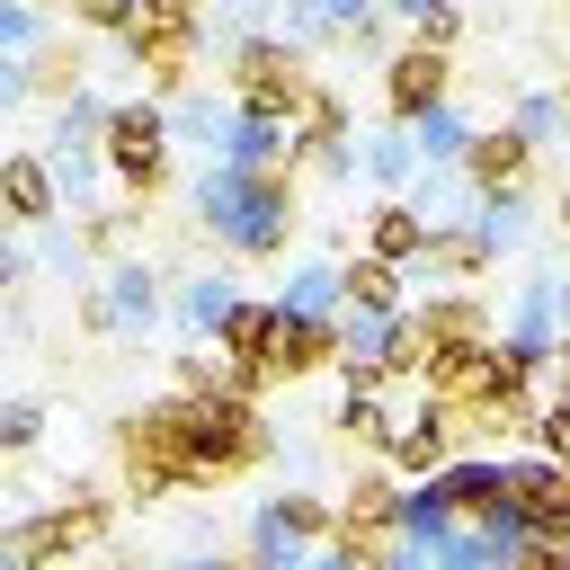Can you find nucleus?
<instances>
[{
    "instance_id": "1",
    "label": "nucleus",
    "mask_w": 570,
    "mask_h": 570,
    "mask_svg": "<svg viewBox=\"0 0 570 570\" xmlns=\"http://www.w3.org/2000/svg\"><path fill=\"white\" fill-rule=\"evenodd\" d=\"M196 214H205V232H214L223 249L267 258V249H285V232H294V187L267 178V169H232V160H214V169L196 178Z\"/></svg>"
},
{
    "instance_id": "2",
    "label": "nucleus",
    "mask_w": 570,
    "mask_h": 570,
    "mask_svg": "<svg viewBox=\"0 0 570 570\" xmlns=\"http://www.w3.org/2000/svg\"><path fill=\"white\" fill-rule=\"evenodd\" d=\"M232 71H240V107H249V116H285V125H294V116L312 107V71H303V53L276 45V36H240Z\"/></svg>"
},
{
    "instance_id": "3",
    "label": "nucleus",
    "mask_w": 570,
    "mask_h": 570,
    "mask_svg": "<svg viewBox=\"0 0 570 570\" xmlns=\"http://www.w3.org/2000/svg\"><path fill=\"white\" fill-rule=\"evenodd\" d=\"M98 151H107V169H116L125 187H160V169H169V107H151V98H125V107L107 116Z\"/></svg>"
},
{
    "instance_id": "4",
    "label": "nucleus",
    "mask_w": 570,
    "mask_h": 570,
    "mask_svg": "<svg viewBox=\"0 0 570 570\" xmlns=\"http://www.w3.org/2000/svg\"><path fill=\"white\" fill-rule=\"evenodd\" d=\"M98 525H107L98 499H62V508H45V517H27V525L0 534V570H45V561H62L71 543H89Z\"/></svg>"
},
{
    "instance_id": "5",
    "label": "nucleus",
    "mask_w": 570,
    "mask_h": 570,
    "mask_svg": "<svg viewBox=\"0 0 570 570\" xmlns=\"http://www.w3.org/2000/svg\"><path fill=\"white\" fill-rule=\"evenodd\" d=\"M508 499H517L534 543H570V463H552V454L508 463Z\"/></svg>"
},
{
    "instance_id": "6",
    "label": "nucleus",
    "mask_w": 570,
    "mask_h": 570,
    "mask_svg": "<svg viewBox=\"0 0 570 570\" xmlns=\"http://www.w3.org/2000/svg\"><path fill=\"white\" fill-rule=\"evenodd\" d=\"M125 45L142 53L151 80H187V45H196V0H142Z\"/></svg>"
},
{
    "instance_id": "7",
    "label": "nucleus",
    "mask_w": 570,
    "mask_h": 570,
    "mask_svg": "<svg viewBox=\"0 0 570 570\" xmlns=\"http://www.w3.org/2000/svg\"><path fill=\"white\" fill-rule=\"evenodd\" d=\"M445 80H454V71H445V53H428V45H401V53L383 62V98H392L401 125H419L428 107H445Z\"/></svg>"
},
{
    "instance_id": "8",
    "label": "nucleus",
    "mask_w": 570,
    "mask_h": 570,
    "mask_svg": "<svg viewBox=\"0 0 570 570\" xmlns=\"http://www.w3.org/2000/svg\"><path fill=\"white\" fill-rule=\"evenodd\" d=\"M294 151H303V125H285V116H249V107L232 116V142H223L232 169H267V178H285Z\"/></svg>"
},
{
    "instance_id": "9",
    "label": "nucleus",
    "mask_w": 570,
    "mask_h": 570,
    "mask_svg": "<svg viewBox=\"0 0 570 570\" xmlns=\"http://www.w3.org/2000/svg\"><path fill=\"white\" fill-rule=\"evenodd\" d=\"M330 356H338V321H312V312L276 303V321H267V374H312Z\"/></svg>"
},
{
    "instance_id": "10",
    "label": "nucleus",
    "mask_w": 570,
    "mask_h": 570,
    "mask_svg": "<svg viewBox=\"0 0 570 570\" xmlns=\"http://www.w3.org/2000/svg\"><path fill=\"white\" fill-rule=\"evenodd\" d=\"M0 214H9V223H53V214H62V178H53V160L9 151V160H0Z\"/></svg>"
},
{
    "instance_id": "11",
    "label": "nucleus",
    "mask_w": 570,
    "mask_h": 570,
    "mask_svg": "<svg viewBox=\"0 0 570 570\" xmlns=\"http://www.w3.org/2000/svg\"><path fill=\"white\" fill-rule=\"evenodd\" d=\"M160 321V285L151 267H116L107 294H89V330H151Z\"/></svg>"
},
{
    "instance_id": "12",
    "label": "nucleus",
    "mask_w": 570,
    "mask_h": 570,
    "mask_svg": "<svg viewBox=\"0 0 570 570\" xmlns=\"http://www.w3.org/2000/svg\"><path fill=\"white\" fill-rule=\"evenodd\" d=\"M525 160H534V142L508 125V134H472V151H463V178H472V196H499V187H525Z\"/></svg>"
},
{
    "instance_id": "13",
    "label": "nucleus",
    "mask_w": 570,
    "mask_h": 570,
    "mask_svg": "<svg viewBox=\"0 0 570 570\" xmlns=\"http://www.w3.org/2000/svg\"><path fill=\"white\" fill-rule=\"evenodd\" d=\"M552 321H561V303H552V285L534 276V285H517V312H508V347L525 356V365H552L561 356V338H552Z\"/></svg>"
},
{
    "instance_id": "14",
    "label": "nucleus",
    "mask_w": 570,
    "mask_h": 570,
    "mask_svg": "<svg viewBox=\"0 0 570 570\" xmlns=\"http://www.w3.org/2000/svg\"><path fill=\"white\" fill-rule=\"evenodd\" d=\"M445 445H454V410L428 401V410L392 436V463H401V472H445Z\"/></svg>"
},
{
    "instance_id": "15",
    "label": "nucleus",
    "mask_w": 570,
    "mask_h": 570,
    "mask_svg": "<svg viewBox=\"0 0 570 570\" xmlns=\"http://www.w3.org/2000/svg\"><path fill=\"white\" fill-rule=\"evenodd\" d=\"M436 481V499L454 508V517H481L490 499H508V463H445V472H428Z\"/></svg>"
},
{
    "instance_id": "16",
    "label": "nucleus",
    "mask_w": 570,
    "mask_h": 570,
    "mask_svg": "<svg viewBox=\"0 0 570 570\" xmlns=\"http://www.w3.org/2000/svg\"><path fill=\"white\" fill-rule=\"evenodd\" d=\"M410 151H419V160H436V169H463V151H472L463 107H454V98H445V107H428V116L410 125Z\"/></svg>"
},
{
    "instance_id": "17",
    "label": "nucleus",
    "mask_w": 570,
    "mask_h": 570,
    "mask_svg": "<svg viewBox=\"0 0 570 570\" xmlns=\"http://www.w3.org/2000/svg\"><path fill=\"white\" fill-rule=\"evenodd\" d=\"M276 303H285V312H312V321H330V312L347 303V276H338L330 258H303V267L285 276V294H276Z\"/></svg>"
},
{
    "instance_id": "18",
    "label": "nucleus",
    "mask_w": 570,
    "mask_h": 570,
    "mask_svg": "<svg viewBox=\"0 0 570 570\" xmlns=\"http://www.w3.org/2000/svg\"><path fill=\"white\" fill-rule=\"evenodd\" d=\"M240 312V294H232V276H196L187 294H178V321L196 330V338H223V321Z\"/></svg>"
},
{
    "instance_id": "19",
    "label": "nucleus",
    "mask_w": 570,
    "mask_h": 570,
    "mask_svg": "<svg viewBox=\"0 0 570 570\" xmlns=\"http://www.w3.org/2000/svg\"><path fill=\"white\" fill-rule=\"evenodd\" d=\"M267 321H276V303H240V312L223 321V356H232L240 374H267Z\"/></svg>"
},
{
    "instance_id": "20",
    "label": "nucleus",
    "mask_w": 570,
    "mask_h": 570,
    "mask_svg": "<svg viewBox=\"0 0 570 570\" xmlns=\"http://www.w3.org/2000/svg\"><path fill=\"white\" fill-rule=\"evenodd\" d=\"M445 525H454V508L436 499V481H419V490H401V508H392V534H401V543H419V552H428V543H436Z\"/></svg>"
},
{
    "instance_id": "21",
    "label": "nucleus",
    "mask_w": 570,
    "mask_h": 570,
    "mask_svg": "<svg viewBox=\"0 0 570 570\" xmlns=\"http://www.w3.org/2000/svg\"><path fill=\"white\" fill-rule=\"evenodd\" d=\"M472 232L490 240V258H499V249H517V240H525V196H517V187H499V196H472Z\"/></svg>"
},
{
    "instance_id": "22",
    "label": "nucleus",
    "mask_w": 570,
    "mask_h": 570,
    "mask_svg": "<svg viewBox=\"0 0 570 570\" xmlns=\"http://www.w3.org/2000/svg\"><path fill=\"white\" fill-rule=\"evenodd\" d=\"M428 240H436V232H428L410 205H374V258L401 267V258H428Z\"/></svg>"
},
{
    "instance_id": "23",
    "label": "nucleus",
    "mask_w": 570,
    "mask_h": 570,
    "mask_svg": "<svg viewBox=\"0 0 570 570\" xmlns=\"http://www.w3.org/2000/svg\"><path fill=\"white\" fill-rule=\"evenodd\" d=\"M338 276H347V303H356V312H401V267H392V258L365 249V258L338 267Z\"/></svg>"
},
{
    "instance_id": "24",
    "label": "nucleus",
    "mask_w": 570,
    "mask_h": 570,
    "mask_svg": "<svg viewBox=\"0 0 570 570\" xmlns=\"http://www.w3.org/2000/svg\"><path fill=\"white\" fill-rule=\"evenodd\" d=\"M338 428H347V436H365V445H392V401H383V383H347Z\"/></svg>"
},
{
    "instance_id": "25",
    "label": "nucleus",
    "mask_w": 570,
    "mask_h": 570,
    "mask_svg": "<svg viewBox=\"0 0 570 570\" xmlns=\"http://www.w3.org/2000/svg\"><path fill=\"white\" fill-rule=\"evenodd\" d=\"M428 561H436V570H499V552H490V534H481L472 517H454V525L428 543Z\"/></svg>"
},
{
    "instance_id": "26",
    "label": "nucleus",
    "mask_w": 570,
    "mask_h": 570,
    "mask_svg": "<svg viewBox=\"0 0 570 570\" xmlns=\"http://www.w3.org/2000/svg\"><path fill=\"white\" fill-rule=\"evenodd\" d=\"M392 508H401L392 481H356V490L338 499V534H347V525H392Z\"/></svg>"
},
{
    "instance_id": "27",
    "label": "nucleus",
    "mask_w": 570,
    "mask_h": 570,
    "mask_svg": "<svg viewBox=\"0 0 570 570\" xmlns=\"http://www.w3.org/2000/svg\"><path fill=\"white\" fill-rule=\"evenodd\" d=\"M428 258H436L445 276H481V267H490V240H481V232H436Z\"/></svg>"
},
{
    "instance_id": "28",
    "label": "nucleus",
    "mask_w": 570,
    "mask_h": 570,
    "mask_svg": "<svg viewBox=\"0 0 570 570\" xmlns=\"http://www.w3.org/2000/svg\"><path fill=\"white\" fill-rule=\"evenodd\" d=\"M365 169H374L383 187H401V178L419 169V151H410V134H374V142H365Z\"/></svg>"
},
{
    "instance_id": "29",
    "label": "nucleus",
    "mask_w": 570,
    "mask_h": 570,
    "mask_svg": "<svg viewBox=\"0 0 570 570\" xmlns=\"http://www.w3.org/2000/svg\"><path fill=\"white\" fill-rule=\"evenodd\" d=\"M534 445H543L552 463H570V392H561L552 410H534Z\"/></svg>"
},
{
    "instance_id": "30",
    "label": "nucleus",
    "mask_w": 570,
    "mask_h": 570,
    "mask_svg": "<svg viewBox=\"0 0 570 570\" xmlns=\"http://www.w3.org/2000/svg\"><path fill=\"white\" fill-rule=\"evenodd\" d=\"M36 36H45L36 0H0V45H36Z\"/></svg>"
},
{
    "instance_id": "31",
    "label": "nucleus",
    "mask_w": 570,
    "mask_h": 570,
    "mask_svg": "<svg viewBox=\"0 0 570 570\" xmlns=\"http://www.w3.org/2000/svg\"><path fill=\"white\" fill-rule=\"evenodd\" d=\"M134 9H142V0H71V18H80V27H116V36L134 27Z\"/></svg>"
},
{
    "instance_id": "32",
    "label": "nucleus",
    "mask_w": 570,
    "mask_h": 570,
    "mask_svg": "<svg viewBox=\"0 0 570 570\" xmlns=\"http://www.w3.org/2000/svg\"><path fill=\"white\" fill-rule=\"evenodd\" d=\"M36 436H45V410L9 401V410H0V445H36Z\"/></svg>"
},
{
    "instance_id": "33",
    "label": "nucleus",
    "mask_w": 570,
    "mask_h": 570,
    "mask_svg": "<svg viewBox=\"0 0 570 570\" xmlns=\"http://www.w3.org/2000/svg\"><path fill=\"white\" fill-rule=\"evenodd\" d=\"M454 36H463V18H454V0H445V9H428V18H419V45H428V53H445V45H454Z\"/></svg>"
},
{
    "instance_id": "34",
    "label": "nucleus",
    "mask_w": 570,
    "mask_h": 570,
    "mask_svg": "<svg viewBox=\"0 0 570 570\" xmlns=\"http://www.w3.org/2000/svg\"><path fill=\"white\" fill-rule=\"evenodd\" d=\"M517 134H525V142L561 134V107H552V98H525V107H517Z\"/></svg>"
},
{
    "instance_id": "35",
    "label": "nucleus",
    "mask_w": 570,
    "mask_h": 570,
    "mask_svg": "<svg viewBox=\"0 0 570 570\" xmlns=\"http://www.w3.org/2000/svg\"><path fill=\"white\" fill-rule=\"evenodd\" d=\"M312 18H321V27H356V36L374 27V18H365V0H312Z\"/></svg>"
},
{
    "instance_id": "36",
    "label": "nucleus",
    "mask_w": 570,
    "mask_h": 570,
    "mask_svg": "<svg viewBox=\"0 0 570 570\" xmlns=\"http://www.w3.org/2000/svg\"><path fill=\"white\" fill-rule=\"evenodd\" d=\"M303 570H365V561H356V552H347V543H321V552H312V561H303Z\"/></svg>"
},
{
    "instance_id": "37",
    "label": "nucleus",
    "mask_w": 570,
    "mask_h": 570,
    "mask_svg": "<svg viewBox=\"0 0 570 570\" xmlns=\"http://www.w3.org/2000/svg\"><path fill=\"white\" fill-rule=\"evenodd\" d=\"M517 570H570V543H534V552H525Z\"/></svg>"
},
{
    "instance_id": "38",
    "label": "nucleus",
    "mask_w": 570,
    "mask_h": 570,
    "mask_svg": "<svg viewBox=\"0 0 570 570\" xmlns=\"http://www.w3.org/2000/svg\"><path fill=\"white\" fill-rule=\"evenodd\" d=\"M27 89H36V71L27 62H0V98H27Z\"/></svg>"
},
{
    "instance_id": "39",
    "label": "nucleus",
    "mask_w": 570,
    "mask_h": 570,
    "mask_svg": "<svg viewBox=\"0 0 570 570\" xmlns=\"http://www.w3.org/2000/svg\"><path fill=\"white\" fill-rule=\"evenodd\" d=\"M383 9H401V18L419 27V18H428V9H445V0H383Z\"/></svg>"
},
{
    "instance_id": "40",
    "label": "nucleus",
    "mask_w": 570,
    "mask_h": 570,
    "mask_svg": "<svg viewBox=\"0 0 570 570\" xmlns=\"http://www.w3.org/2000/svg\"><path fill=\"white\" fill-rule=\"evenodd\" d=\"M9 276H18V258H9V249H0V285H9Z\"/></svg>"
},
{
    "instance_id": "41",
    "label": "nucleus",
    "mask_w": 570,
    "mask_h": 570,
    "mask_svg": "<svg viewBox=\"0 0 570 570\" xmlns=\"http://www.w3.org/2000/svg\"><path fill=\"white\" fill-rule=\"evenodd\" d=\"M552 303H561V321H570V285H552Z\"/></svg>"
},
{
    "instance_id": "42",
    "label": "nucleus",
    "mask_w": 570,
    "mask_h": 570,
    "mask_svg": "<svg viewBox=\"0 0 570 570\" xmlns=\"http://www.w3.org/2000/svg\"><path fill=\"white\" fill-rule=\"evenodd\" d=\"M561 232H570V196H561Z\"/></svg>"
}]
</instances>
